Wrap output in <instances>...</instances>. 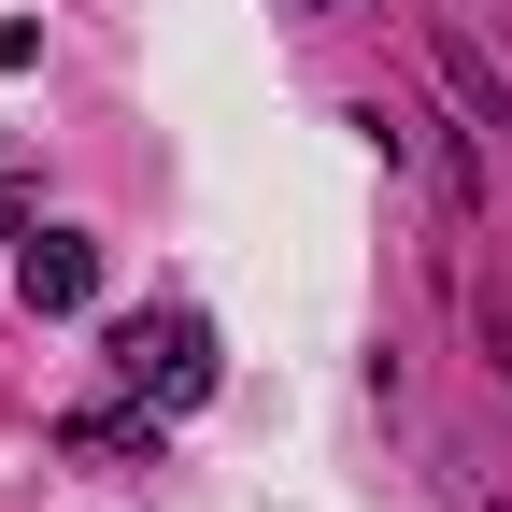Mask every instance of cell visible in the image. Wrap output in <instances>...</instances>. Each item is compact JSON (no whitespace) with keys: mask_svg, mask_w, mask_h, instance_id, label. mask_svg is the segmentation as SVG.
<instances>
[{"mask_svg":"<svg viewBox=\"0 0 512 512\" xmlns=\"http://www.w3.org/2000/svg\"><path fill=\"white\" fill-rule=\"evenodd\" d=\"M427 57H441V86H456V114H470V128H512V86L484 72V43H470V29H441Z\"/></svg>","mask_w":512,"mask_h":512,"instance_id":"3957f363","label":"cell"},{"mask_svg":"<svg viewBox=\"0 0 512 512\" xmlns=\"http://www.w3.org/2000/svg\"><path fill=\"white\" fill-rule=\"evenodd\" d=\"M15 285H29V313H86V299H100V242H86V228H43V242L15 256Z\"/></svg>","mask_w":512,"mask_h":512,"instance_id":"7a4b0ae2","label":"cell"},{"mask_svg":"<svg viewBox=\"0 0 512 512\" xmlns=\"http://www.w3.org/2000/svg\"><path fill=\"white\" fill-rule=\"evenodd\" d=\"M114 370L143 384L157 413H200L214 399V328L200 313H143V328H114Z\"/></svg>","mask_w":512,"mask_h":512,"instance_id":"6da1fadb","label":"cell"},{"mask_svg":"<svg viewBox=\"0 0 512 512\" xmlns=\"http://www.w3.org/2000/svg\"><path fill=\"white\" fill-rule=\"evenodd\" d=\"M285 15H342V0H285Z\"/></svg>","mask_w":512,"mask_h":512,"instance_id":"5b68a950","label":"cell"},{"mask_svg":"<svg viewBox=\"0 0 512 512\" xmlns=\"http://www.w3.org/2000/svg\"><path fill=\"white\" fill-rule=\"evenodd\" d=\"M15 200H29V157H15V143H0V228H15Z\"/></svg>","mask_w":512,"mask_h":512,"instance_id":"277c9868","label":"cell"}]
</instances>
